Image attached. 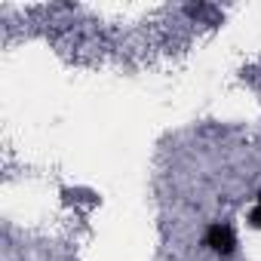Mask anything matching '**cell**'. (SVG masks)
<instances>
[{
    "label": "cell",
    "instance_id": "cell-1",
    "mask_svg": "<svg viewBox=\"0 0 261 261\" xmlns=\"http://www.w3.org/2000/svg\"><path fill=\"white\" fill-rule=\"evenodd\" d=\"M206 246L218 255H230L233 246H237V237H233V227L230 224H212L206 230Z\"/></svg>",
    "mask_w": 261,
    "mask_h": 261
},
{
    "label": "cell",
    "instance_id": "cell-2",
    "mask_svg": "<svg viewBox=\"0 0 261 261\" xmlns=\"http://www.w3.org/2000/svg\"><path fill=\"white\" fill-rule=\"evenodd\" d=\"M249 221H252V227H261V194H258V206L252 209V215H249Z\"/></svg>",
    "mask_w": 261,
    "mask_h": 261
}]
</instances>
